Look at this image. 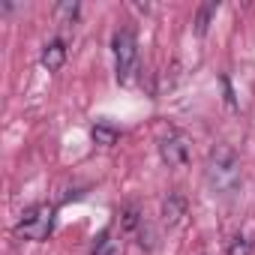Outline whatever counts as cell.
I'll use <instances>...</instances> for the list:
<instances>
[{
  "mask_svg": "<svg viewBox=\"0 0 255 255\" xmlns=\"http://www.w3.org/2000/svg\"><path fill=\"white\" fill-rule=\"evenodd\" d=\"M204 177H207V183H210L213 192L231 195L240 186V159H237V153L228 144H216L210 150V156H207Z\"/></svg>",
  "mask_w": 255,
  "mask_h": 255,
  "instance_id": "cell-1",
  "label": "cell"
},
{
  "mask_svg": "<svg viewBox=\"0 0 255 255\" xmlns=\"http://www.w3.org/2000/svg\"><path fill=\"white\" fill-rule=\"evenodd\" d=\"M183 216H186V198H183L180 192H168V198H165V204H162V219H165V225L174 228V225L183 222Z\"/></svg>",
  "mask_w": 255,
  "mask_h": 255,
  "instance_id": "cell-5",
  "label": "cell"
},
{
  "mask_svg": "<svg viewBox=\"0 0 255 255\" xmlns=\"http://www.w3.org/2000/svg\"><path fill=\"white\" fill-rule=\"evenodd\" d=\"M120 216H123V219H120V225H123L126 231H132V228L138 225V207H126Z\"/></svg>",
  "mask_w": 255,
  "mask_h": 255,
  "instance_id": "cell-12",
  "label": "cell"
},
{
  "mask_svg": "<svg viewBox=\"0 0 255 255\" xmlns=\"http://www.w3.org/2000/svg\"><path fill=\"white\" fill-rule=\"evenodd\" d=\"M90 255H114V240H111V231H102L90 249Z\"/></svg>",
  "mask_w": 255,
  "mask_h": 255,
  "instance_id": "cell-9",
  "label": "cell"
},
{
  "mask_svg": "<svg viewBox=\"0 0 255 255\" xmlns=\"http://www.w3.org/2000/svg\"><path fill=\"white\" fill-rule=\"evenodd\" d=\"M51 228H54V207H51V204H36V207H30V210L21 216L15 234L24 237V240L42 243V240H48Z\"/></svg>",
  "mask_w": 255,
  "mask_h": 255,
  "instance_id": "cell-2",
  "label": "cell"
},
{
  "mask_svg": "<svg viewBox=\"0 0 255 255\" xmlns=\"http://www.w3.org/2000/svg\"><path fill=\"white\" fill-rule=\"evenodd\" d=\"M228 255H252V240L246 237H234L228 246Z\"/></svg>",
  "mask_w": 255,
  "mask_h": 255,
  "instance_id": "cell-11",
  "label": "cell"
},
{
  "mask_svg": "<svg viewBox=\"0 0 255 255\" xmlns=\"http://www.w3.org/2000/svg\"><path fill=\"white\" fill-rule=\"evenodd\" d=\"M90 138H93V144H102V147H114V144H117V138H120V132L114 129L111 123H96L93 129H90Z\"/></svg>",
  "mask_w": 255,
  "mask_h": 255,
  "instance_id": "cell-7",
  "label": "cell"
},
{
  "mask_svg": "<svg viewBox=\"0 0 255 255\" xmlns=\"http://www.w3.org/2000/svg\"><path fill=\"white\" fill-rule=\"evenodd\" d=\"M216 3H204V6H198V15H195V33L198 36H204L207 33V27H210V18L216 15Z\"/></svg>",
  "mask_w": 255,
  "mask_h": 255,
  "instance_id": "cell-8",
  "label": "cell"
},
{
  "mask_svg": "<svg viewBox=\"0 0 255 255\" xmlns=\"http://www.w3.org/2000/svg\"><path fill=\"white\" fill-rule=\"evenodd\" d=\"M114 63H117V81L120 84H129L135 66H138V45H135V36L132 30H117L114 39Z\"/></svg>",
  "mask_w": 255,
  "mask_h": 255,
  "instance_id": "cell-3",
  "label": "cell"
},
{
  "mask_svg": "<svg viewBox=\"0 0 255 255\" xmlns=\"http://www.w3.org/2000/svg\"><path fill=\"white\" fill-rule=\"evenodd\" d=\"M75 15H78V3H60V6H57V18H60V24H72Z\"/></svg>",
  "mask_w": 255,
  "mask_h": 255,
  "instance_id": "cell-10",
  "label": "cell"
},
{
  "mask_svg": "<svg viewBox=\"0 0 255 255\" xmlns=\"http://www.w3.org/2000/svg\"><path fill=\"white\" fill-rule=\"evenodd\" d=\"M63 60H66V45H63V39H51V42L42 48V66H45L48 72H57V69L63 66Z\"/></svg>",
  "mask_w": 255,
  "mask_h": 255,
  "instance_id": "cell-6",
  "label": "cell"
},
{
  "mask_svg": "<svg viewBox=\"0 0 255 255\" xmlns=\"http://www.w3.org/2000/svg\"><path fill=\"white\" fill-rule=\"evenodd\" d=\"M159 156L168 168H183L189 162V141L180 132H168L159 138Z\"/></svg>",
  "mask_w": 255,
  "mask_h": 255,
  "instance_id": "cell-4",
  "label": "cell"
}]
</instances>
